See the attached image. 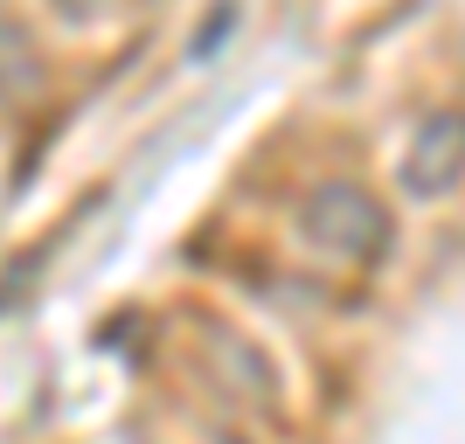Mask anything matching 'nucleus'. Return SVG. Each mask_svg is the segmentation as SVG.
Masks as SVG:
<instances>
[{
  "label": "nucleus",
  "instance_id": "obj_1",
  "mask_svg": "<svg viewBox=\"0 0 465 444\" xmlns=\"http://www.w3.org/2000/svg\"><path fill=\"white\" fill-rule=\"evenodd\" d=\"M459 160H465V125L459 118H430L424 139H417V153H410V188H424V194L451 188V181H459Z\"/></svg>",
  "mask_w": 465,
  "mask_h": 444
}]
</instances>
